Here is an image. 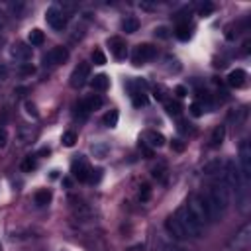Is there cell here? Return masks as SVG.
<instances>
[{"instance_id": "6da1fadb", "label": "cell", "mask_w": 251, "mask_h": 251, "mask_svg": "<svg viewBox=\"0 0 251 251\" xmlns=\"http://www.w3.org/2000/svg\"><path fill=\"white\" fill-rule=\"evenodd\" d=\"M173 216L176 218V222L180 224V227L184 229V233H186L188 237H202V233H204V226L194 218V214L188 210L186 204L178 206L176 212H175Z\"/></svg>"}, {"instance_id": "7a4b0ae2", "label": "cell", "mask_w": 251, "mask_h": 251, "mask_svg": "<svg viewBox=\"0 0 251 251\" xmlns=\"http://www.w3.org/2000/svg\"><path fill=\"white\" fill-rule=\"evenodd\" d=\"M206 196H208V200L212 202L216 214L222 218V216L226 214V210L229 208V204H231V192H229L222 182H216V184H212V186L208 188Z\"/></svg>"}, {"instance_id": "3957f363", "label": "cell", "mask_w": 251, "mask_h": 251, "mask_svg": "<svg viewBox=\"0 0 251 251\" xmlns=\"http://www.w3.org/2000/svg\"><path fill=\"white\" fill-rule=\"evenodd\" d=\"M239 176H241V184L243 188H249V180H251V145L247 139H243L239 143Z\"/></svg>"}, {"instance_id": "277c9868", "label": "cell", "mask_w": 251, "mask_h": 251, "mask_svg": "<svg viewBox=\"0 0 251 251\" xmlns=\"http://www.w3.org/2000/svg\"><path fill=\"white\" fill-rule=\"evenodd\" d=\"M249 245H251V224H245V226H241V229L229 239L227 247H229L231 251H247Z\"/></svg>"}, {"instance_id": "5b68a950", "label": "cell", "mask_w": 251, "mask_h": 251, "mask_svg": "<svg viewBox=\"0 0 251 251\" xmlns=\"http://www.w3.org/2000/svg\"><path fill=\"white\" fill-rule=\"evenodd\" d=\"M45 22H47L53 29H57V31L65 29V25H67V14H65L63 6L53 4L51 8H47V12H45Z\"/></svg>"}, {"instance_id": "8992f818", "label": "cell", "mask_w": 251, "mask_h": 251, "mask_svg": "<svg viewBox=\"0 0 251 251\" xmlns=\"http://www.w3.org/2000/svg\"><path fill=\"white\" fill-rule=\"evenodd\" d=\"M90 78V65L88 63H80L78 67H75V71L71 73V86L73 88H80L86 84V80Z\"/></svg>"}, {"instance_id": "52a82bcc", "label": "cell", "mask_w": 251, "mask_h": 251, "mask_svg": "<svg viewBox=\"0 0 251 251\" xmlns=\"http://www.w3.org/2000/svg\"><path fill=\"white\" fill-rule=\"evenodd\" d=\"M155 57H157V47L151 43H141L133 53V65H143L145 61H151Z\"/></svg>"}, {"instance_id": "ba28073f", "label": "cell", "mask_w": 251, "mask_h": 251, "mask_svg": "<svg viewBox=\"0 0 251 251\" xmlns=\"http://www.w3.org/2000/svg\"><path fill=\"white\" fill-rule=\"evenodd\" d=\"M90 165H88V161L84 159V157H76L73 163H71V173H73V176L76 178V180H88V176H90Z\"/></svg>"}, {"instance_id": "9c48e42d", "label": "cell", "mask_w": 251, "mask_h": 251, "mask_svg": "<svg viewBox=\"0 0 251 251\" xmlns=\"http://www.w3.org/2000/svg\"><path fill=\"white\" fill-rule=\"evenodd\" d=\"M37 137V129L33 126H20L18 131H16V141H18V147H27L35 141Z\"/></svg>"}, {"instance_id": "30bf717a", "label": "cell", "mask_w": 251, "mask_h": 251, "mask_svg": "<svg viewBox=\"0 0 251 251\" xmlns=\"http://www.w3.org/2000/svg\"><path fill=\"white\" fill-rule=\"evenodd\" d=\"M69 59V49L59 45V47H53L45 57H43V63L45 65H61Z\"/></svg>"}, {"instance_id": "8fae6325", "label": "cell", "mask_w": 251, "mask_h": 251, "mask_svg": "<svg viewBox=\"0 0 251 251\" xmlns=\"http://www.w3.org/2000/svg\"><path fill=\"white\" fill-rule=\"evenodd\" d=\"M165 229H167V233L171 235V239L182 241V239H186V237H188V235L184 233V229L180 227V224L176 222V218H175V216H169V218L165 220Z\"/></svg>"}, {"instance_id": "7c38bea8", "label": "cell", "mask_w": 251, "mask_h": 251, "mask_svg": "<svg viewBox=\"0 0 251 251\" xmlns=\"http://www.w3.org/2000/svg\"><path fill=\"white\" fill-rule=\"evenodd\" d=\"M10 57L16 59V61H20V63H25V61L31 59V47L25 45V43H16L10 49Z\"/></svg>"}, {"instance_id": "4fadbf2b", "label": "cell", "mask_w": 251, "mask_h": 251, "mask_svg": "<svg viewBox=\"0 0 251 251\" xmlns=\"http://www.w3.org/2000/svg\"><path fill=\"white\" fill-rule=\"evenodd\" d=\"M224 159L222 157H212V159H208L204 165H202V175H206V176H214V175H220L222 173V169H224Z\"/></svg>"}, {"instance_id": "5bb4252c", "label": "cell", "mask_w": 251, "mask_h": 251, "mask_svg": "<svg viewBox=\"0 0 251 251\" xmlns=\"http://www.w3.org/2000/svg\"><path fill=\"white\" fill-rule=\"evenodd\" d=\"M245 82H247V73H245L243 69H233V71H229V75H227V84H229L231 88H243Z\"/></svg>"}, {"instance_id": "9a60e30c", "label": "cell", "mask_w": 251, "mask_h": 251, "mask_svg": "<svg viewBox=\"0 0 251 251\" xmlns=\"http://www.w3.org/2000/svg\"><path fill=\"white\" fill-rule=\"evenodd\" d=\"M108 45H110V49H112V53H114L116 59H126L127 47H126V41L122 37H110L108 39Z\"/></svg>"}, {"instance_id": "2e32d148", "label": "cell", "mask_w": 251, "mask_h": 251, "mask_svg": "<svg viewBox=\"0 0 251 251\" xmlns=\"http://www.w3.org/2000/svg\"><path fill=\"white\" fill-rule=\"evenodd\" d=\"M143 143L149 145L151 149H153V147H163V145H165V135L159 133V131L149 129V131L143 133Z\"/></svg>"}, {"instance_id": "e0dca14e", "label": "cell", "mask_w": 251, "mask_h": 251, "mask_svg": "<svg viewBox=\"0 0 251 251\" xmlns=\"http://www.w3.org/2000/svg\"><path fill=\"white\" fill-rule=\"evenodd\" d=\"M80 104L84 106V110L90 114L92 110H98V108H102V104H104V100L98 96V94H90V96H86V98H82L80 100Z\"/></svg>"}, {"instance_id": "ac0fdd59", "label": "cell", "mask_w": 251, "mask_h": 251, "mask_svg": "<svg viewBox=\"0 0 251 251\" xmlns=\"http://www.w3.org/2000/svg\"><path fill=\"white\" fill-rule=\"evenodd\" d=\"M226 139V126H216L210 135V147H220Z\"/></svg>"}, {"instance_id": "d6986e66", "label": "cell", "mask_w": 251, "mask_h": 251, "mask_svg": "<svg viewBox=\"0 0 251 251\" xmlns=\"http://www.w3.org/2000/svg\"><path fill=\"white\" fill-rule=\"evenodd\" d=\"M90 84H92L94 90L104 92V90H108V86H110V78H108L106 75H96V76L90 80Z\"/></svg>"}, {"instance_id": "ffe728a7", "label": "cell", "mask_w": 251, "mask_h": 251, "mask_svg": "<svg viewBox=\"0 0 251 251\" xmlns=\"http://www.w3.org/2000/svg\"><path fill=\"white\" fill-rule=\"evenodd\" d=\"M122 29H124L126 33H135V31L139 29V20H137V18H133V16L126 18V20L122 22Z\"/></svg>"}, {"instance_id": "44dd1931", "label": "cell", "mask_w": 251, "mask_h": 251, "mask_svg": "<svg viewBox=\"0 0 251 251\" xmlns=\"http://www.w3.org/2000/svg\"><path fill=\"white\" fill-rule=\"evenodd\" d=\"M165 110H167V114L173 116V118H178V116L182 114V106H180L176 100H165Z\"/></svg>"}, {"instance_id": "7402d4cb", "label": "cell", "mask_w": 251, "mask_h": 251, "mask_svg": "<svg viewBox=\"0 0 251 251\" xmlns=\"http://www.w3.org/2000/svg\"><path fill=\"white\" fill-rule=\"evenodd\" d=\"M245 118H247V108L245 106L237 108L235 112H229V122H233L235 126H241L245 122Z\"/></svg>"}, {"instance_id": "603a6c76", "label": "cell", "mask_w": 251, "mask_h": 251, "mask_svg": "<svg viewBox=\"0 0 251 251\" xmlns=\"http://www.w3.org/2000/svg\"><path fill=\"white\" fill-rule=\"evenodd\" d=\"M27 41H29L31 47H37V45H41L45 41V35H43L41 29H31L29 35H27Z\"/></svg>"}, {"instance_id": "cb8c5ba5", "label": "cell", "mask_w": 251, "mask_h": 251, "mask_svg": "<svg viewBox=\"0 0 251 251\" xmlns=\"http://www.w3.org/2000/svg\"><path fill=\"white\" fill-rule=\"evenodd\" d=\"M33 200H35L37 206H45V204H49V202H51V190H47V188L37 190L35 196H33Z\"/></svg>"}, {"instance_id": "d4e9b609", "label": "cell", "mask_w": 251, "mask_h": 251, "mask_svg": "<svg viewBox=\"0 0 251 251\" xmlns=\"http://www.w3.org/2000/svg\"><path fill=\"white\" fill-rule=\"evenodd\" d=\"M175 35H176L180 41H186V39H190V25H188V22H182V24H178V25H176V31H175Z\"/></svg>"}, {"instance_id": "484cf974", "label": "cell", "mask_w": 251, "mask_h": 251, "mask_svg": "<svg viewBox=\"0 0 251 251\" xmlns=\"http://www.w3.org/2000/svg\"><path fill=\"white\" fill-rule=\"evenodd\" d=\"M118 118H120V114H118L116 110H110V112L104 116V126H108V127H116V126H118Z\"/></svg>"}, {"instance_id": "4316f807", "label": "cell", "mask_w": 251, "mask_h": 251, "mask_svg": "<svg viewBox=\"0 0 251 251\" xmlns=\"http://www.w3.org/2000/svg\"><path fill=\"white\" fill-rule=\"evenodd\" d=\"M131 102H133L135 108L145 106V104H147V96H145V92H131Z\"/></svg>"}, {"instance_id": "83f0119b", "label": "cell", "mask_w": 251, "mask_h": 251, "mask_svg": "<svg viewBox=\"0 0 251 251\" xmlns=\"http://www.w3.org/2000/svg\"><path fill=\"white\" fill-rule=\"evenodd\" d=\"M108 151H110V147H108L106 143H94V145H92V153H94L96 157H100V159L106 157Z\"/></svg>"}, {"instance_id": "f1b7e54d", "label": "cell", "mask_w": 251, "mask_h": 251, "mask_svg": "<svg viewBox=\"0 0 251 251\" xmlns=\"http://www.w3.org/2000/svg\"><path fill=\"white\" fill-rule=\"evenodd\" d=\"M35 167H37L35 157H25V159L22 161V171H25V173H31Z\"/></svg>"}, {"instance_id": "f546056e", "label": "cell", "mask_w": 251, "mask_h": 251, "mask_svg": "<svg viewBox=\"0 0 251 251\" xmlns=\"http://www.w3.org/2000/svg\"><path fill=\"white\" fill-rule=\"evenodd\" d=\"M76 143V133L75 131H65L63 133V145L65 147H73Z\"/></svg>"}, {"instance_id": "4dcf8cb0", "label": "cell", "mask_w": 251, "mask_h": 251, "mask_svg": "<svg viewBox=\"0 0 251 251\" xmlns=\"http://www.w3.org/2000/svg\"><path fill=\"white\" fill-rule=\"evenodd\" d=\"M214 10H216V6H214L212 2H204V4L198 6V14H200V16H210Z\"/></svg>"}, {"instance_id": "1f68e13d", "label": "cell", "mask_w": 251, "mask_h": 251, "mask_svg": "<svg viewBox=\"0 0 251 251\" xmlns=\"http://www.w3.org/2000/svg\"><path fill=\"white\" fill-rule=\"evenodd\" d=\"M155 37H159V39H169V37H171V29H169L167 25H159V27H155Z\"/></svg>"}, {"instance_id": "d6a6232c", "label": "cell", "mask_w": 251, "mask_h": 251, "mask_svg": "<svg viewBox=\"0 0 251 251\" xmlns=\"http://www.w3.org/2000/svg\"><path fill=\"white\" fill-rule=\"evenodd\" d=\"M165 173H167V167H165L163 163H161L159 167H153V169H151V175H153L157 180H163V178H165Z\"/></svg>"}, {"instance_id": "836d02e7", "label": "cell", "mask_w": 251, "mask_h": 251, "mask_svg": "<svg viewBox=\"0 0 251 251\" xmlns=\"http://www.w3.org/2000/svg\"><path fill=\"white\" fill-rule=\"evenodd\" d=\"M92 61H94V65H106V55L100 49H94L92 51Z\"/></svg>"}, {"instance_id": "e575fe53", "label": "cell", "mask_w": 251, "mask_h": 251, "mask_svg": "<svg viewBox=\"0 0 251 251\" xmlns=\"http://www.w3.org/2000/svg\"><path fill=\"white\" fill-rule=\"evenodd\" d=\"M10 10H12V14H14L16 18H22V14H24V10H25V4H24V2H16V4L10 6Z\"/></svg>"}, {"instance_id": "d590c367", "label": "cell", "mask_w": 251, "mask_h": 251, "mask_svg": "<svg viewBox=\"0 0 251 251\" xmlns=\"http://www.w3.org/2000/svg\"><path fill=\"white\" fill-rule=\"evenodd\" d=\"M204 110H206V104H204V102H192V106H190L192 116H202Z\"/></svg>"}, {"instance_id": "8d00e7d4", "label": "cell", "mask_w": 251, "mask_h": 251, "mask_svg": "<svg viewBox=\"0 0 251 251\" xmlns=\"http://www.w3.org/2000/svg\"><path fill=\"white\" fill-rule=\"evenodd\" d=\"M22 76H27V75H33L35 73V67L31 65V63H24L22 67H20V71H18Z\"/></svg>"}, {"instance_id": "74e56055", "label": "cell", "mask_w": 251, "mask_h": 251, "mask_svg": "<svg viewBox=\"0 0 251 251\" xmlns=\"http://www.w3.org/2000/svg\"><path fill=\"white\" fill-rule=\"evenodd\" d=\"M24 108H25V112H27L31 118H37V116H39V112H37V108H35V104H33L31 100H25Z\"/></svg>"}, {"instance_id": "f35d334b", "label": "cell", "mask_w": 251, "mask_h": 251, "mask_svg": "<svg viewBox=\"0 0 251 251\" xmlns=\"http://www.w3.org/2000/svg\"><path fill=\"white\" fill-rule=\"evenodd\" d=\"M171 149L176 151V153H182V151H184V141H180V139H173V141H171Z\"/></svg>"}, {"instance_id": "ab89813d", "label": "cell", "mask_w": 251, "mask_h": 251, "mask_svg": "<svg viewBox=\"0 0 251 251\" xmlns=\"http://www.w3.org/2000/svg\"><path fill=\"white\" fill-rule=\"evenodd\" d=\"M100 178H102V171H100V169H96V171H90L88 182H92V184H94V182H98Z\"/></svg>"}, {"instance_id": "60d3db41", "label": "cell", "mask_w": 251, "mask_h": 251, "mask_svg": "<svg viewBox=\"0 0 251 251\" xmlns=\"http://www.w3.org/2000/svg\"><path fill=\"white\" fill-rule=\"evenodd\" d=\"M6 143H8V131L0 126V149H2V147H6Z\"/></svg>"}, {"instance_id": "b9f144b4", "label": "cell", "mask_w": 251, "mask_h": 251, "mask_svg": "<svg viewBox=\"0 0 251 251\" xmlns=\"http://www.w3.org/2000/svg\"><path fill=\"white\" fill-rule=\"evenodd\" d=\"M139 149H141V151H143V153H145V157H153V149H151V147H149V145H145V143H143V141H141V143H139Z\"/></svg>"}, {"instance_id": "7bdbcfd3", "label": "cell", "mask_w": 251, "mask_h": 251, "mask_svg": "<svg viewBox=\"0 0 251 251\" xmlns=\"http://www.w3.org/2000/svg\"><path fill=\"white\" fill-rule=\"evenodd\" d=\"M155 2H145V0H141L139 2V8H143V10H155Z\"/></svg>"}, {"instance_id": "ee69618b", "label": "cell", "mask_w": 251, "mask_h": 251, "mask_svg": "<svg viewBox=\"0 0 251 251\" xmlns=\"http://www.w3.org/2000/svg\"><path fill=\"white\" fill-rule=\"evenodd\" d=\"M139 198H141V200H147V198H149V186H147V184H143V186H141Z\"/></svg>"}, {"instance_id": "f6af8a7d", "label": "cell", "mask_w": 251, "mask_h": 251, "mask_svg": "<svg viewBox=\"0 0 251 251\" xmlns=\"http://www.w3.org/2000/svg\"><path fill=\"white\" fill-rule=\"evenodd\" d=\"M175 92H176V96H178V98H182V96H186V94H188L186 86H176V88H175Z\"/></svg>"}, {"instance_id": "bcb514c9", "label": "cell", "mask_w": 251, "mask_h": 251, "mask_svg": "<svg viewBox=\"0 0 251 251\" xmlns=\"http://www.w3.org/2000/svg\"><path fill=\"white\" fill-rule=\"evenodd\" d=\"M4 24H6V16H4V12H0V29L4 27Z\"/></svg>"}, {"instance_id": "7dc6e473", "label": "cell", "mask_w": 251, "mask_h": 251, "mask_svg": "<svg viewBox=\"0 0 251 251\" xmlns=\"http://www.w3.org/2000/svg\"><path fill=\"white\" fill-rule=\"evenodd\" d=\"M0 251H2V247H0Z\"/></svg>"}, {"instance_id": "c3c4849f", "label": "cell", "mask_w": 251, "mask_h": 251, "mask_svg": "<svg viewBox=\"0 0 251 251\" xmlns=\"http://www.w3.org/2000/svg\"><path fill=\"white\" fill-rule=\"evenodd\" d=\"M180 251H184V249H180Z\"/></svg>"}]
</instances>
